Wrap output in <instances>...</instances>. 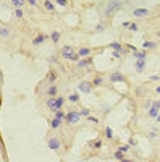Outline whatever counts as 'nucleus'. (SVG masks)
Here are the masks:
<instances>
[{
    "mask_svg": "<svg viewBox=\"0 0 160 162\" xmlns=\"http://www.w3.org/2000/svg\"><path fill=\"white\" fill-rule=\"evenodd\" d=\"M113 157L117 161H121V159H125V156H123V153H120V151H115V154H113Z\"/></svg>",
    "mask_w": 160,
    "mask_h": 162,
    "instance_id": "obj_33",
    "label": "nucleus"
},
{
    "mask_svg": "<svg viewBox=\"0 0 160 162\" xmlns=\"http://www.w3.org/2000/svg\"><path fill=\"white\" fill-rule=\"evenodd\" d=\"M112 55H113L115 58H120V57H121V55H123V54H121V52H118V50H113V52H112Z\"/></svg>",
    "mask_w": 160,
    "mask_h": 162,
    "instance_id": "obj_38",
    "label": "nucleus"
},
{
    "mask_svg": "<svg viewBox=\"0 0 160 162\" xmlns=\"http://www.w3.org/2000/svg\"><path fill=\"white\" fill-rule=\"evenodd\" d=\"M23 15H25V13H23V8H16L15 13H13V16H16V18H23Z\"/></svg>",
    "mask_w": 160,
    "mask_h": 162,
    "instance_id": "obj_32",
    "label": "nucleus"
},
{
    "mask_svg": "<svg viewBox=\"0 0 160 162\" xmlns=\"http://www.w3.org/2000/svg\"><path fill=\"white\" fill-rule=\"evenodd\" d=\"M104 146L102 144V139H92V141H89V147H92V149H100V147Z\"/></svg>",
    "mask_w": 160,
    "mask_h": 162,
    "instance_id": "obj_17",
    "label": "nucleus"
},
{
    "mask_svg": "<svg viewBox=\"0 0 160 162\" xmlns=\"http://www.w3.org/2000/svg\"><path fill=\"white\" fill-rule=\"evenodd\" d=\"M68 101H70L71 104H76V102H79V94H78V92L70 94V96H68Z\"/></svg>",
    "mask_w": 160,
    "mask_h": 162,
    "instance_id": "obj_23",
    "label": "nucleus"
},
{
    "mask_svg": "<svg viewBox=\"0 0 160 162\" xmlns=\"http://www.w3.org/2000/svg\"><path fill=\"white\" fill-rule=\"evenodd\" d=\"M117 151H120V153H128V151H129V144H123V146H118L117 147Z\"/></svg>",
    "mask_w": 160,
    "mask_h": 162,
    "instance_id": "obj_31",
    "label": "nucleus"
},
{
    "mask_svg": "<svg viewBox=\"0 0 160 162\" xmlns=\"http://www.w3.org/2000/svg\"><path fill=\"white\" fill-rule=\"evenodd\" d=\"M149 80H151V81H157V80H160V75H154V76H151Z\"/></svg>",
    "mask_w": 160,
    "mask_h": 162,
    "instance_id": "obj_41",
    "label": "nucleus"
},
{
    "mask_svg": "<svg viewBox=\"0 0 160 162\" xmlns=\"http://www.w3.org/2000/svg\"><path fill=\"white\" fill-rule=\"evenodd\" d=\"M157 47V42H154V41H146V42H142V49L147 50V49H155Z\"/></svg>",
    "mask_w": 160,
    "mask_h": 162,
    "instance_id": "obj_21",
    "label": "nucleus"
},
{
    "mask_svg": "<svg viewBox=\"0 0 160 162\" xmlns=\"http://www.w3.org/2000/svg\"><path fill=\"white\" fill-rule=\"evenodd\" d=\"M50 41H52L53 44H57L60 41V31H57V29H53L52 33H50Z\"/></svg>",
    "mask_w": 160,
    "mask_h": 162,
    "instance_id": "obj_20",
    "label": "nucleus"
},
{
    "mask_svg": "<svg viewBox=\"0 0 160 162\" xmlns=\"http://www.w3.org/2000/svg\"><path fill=\"white\" fill-rule=\"evenodd\" d=\"M91 83H92V86H102V84H104V78H102V76H96Z\"/></svg>",
    "mask_w": 160,
    "mask_h": 162,
    "instance_id": "obj_26",
    "label": "nucleus"
},
{
    "mask_svg": "<svg viewBox=\"0 0 160 162\" xmlns=\"http://www.w3.org/2000/svg\"><path fill=\"white\" fill-rule=\"evenodd\" d=\"M55 118H58V120H65V117H66V113L63 112V110H55Z\"/></svg>",
    "mask_w": 160,
    "mask_h": 162,
    "instance_id": "obj_28",
    "label": "nucleus"
},
{
    "mask_svg": "<svg viewBox=\"0 0 160 162\" xmlns=\"http://www.w3.org/2000/svg\"><path fill=\"white\" fill-rule=\"evenodd\" d=\"M159 113H160V101H154L151 105V109H149V112H147V115L151 117V118H155Z\"/></svg>",
    "mask_w": 160,
    "mask_h": 162,
    "instance_id": "obj_4",
    "label": "nucleus"
},
{
    "mask_svg": "<svg viewBox=\"0 0 160 162\" xmlns=\"http://www.w3.org/2000/svg\"><path fill=\"white\" fill-rule=\"evenodd\" d=\"M79 120H81V115L76 110H70V112L66 113V117H65V122H66L68 125H76V123H79Z\"/></svg>",
    "mask_w": 160,
    "mask_h": 162,
    "instance_id": "obj_2",
    "label": "nucleus"
},
{
    "mask_svg": "<svg viewBox=\"0 0 160 162\" xmlns=\"http://www.w3.org/2000/svg\"><path fill=\"white\" fill-rule=\"evenodd\" d=\"M128 29L131 31V33H136V31L139 29V25L138 23H129V26H128Z\"/></svg>",
    "mask_w": 160,
    "mask_h": 162,
    "instance_id": "obj_29",
    "label": "nucleus"
},
{
    "mask_svg": "<svg viewBox=\"0 0 160 162\" xmlns=\"http://www.w3.org/2000/svg\"><path fill=\"white\" fill-rule=\"evenodd\" d=\"M133 57H134L136 60H147V52H146V50H141V52H134V54H133Z\"/></svg>",
    "mask_w": 160,
    "mask_h": 162,
    "instance_id": "obj_19",
    "label": "nucleus"
},
{
    "mask_svg": "<svg viewBox=\"0 0 160 162\" xmlns=\"http://www.w3.org/2000/svg\"><path fill=\"white\" fill-rule=\"evenodd\" d=\"M10 2H12V5L15 7V8H21L26 3V0H10Z\"/></svg>",
    "mask_w": 160,
    "mask_h": 162,
    "instance_id": "obj_25",
    "label": "nucleus"
},
{
    "mask_svg": "<svg viewBox=\"0 0 160 162\" xmlns=\"http://www.w3.org/2000/svg\"><path fill=\"white\" fill-rule=\"evenodd\" d=\"M120 162H134V161H131V159H121Z\"/></svg>",
    "mask_w": 160,
    "mask_h": 162,
    "instance_id": "obj_42",
    "label": "nucleus"
},
{
    "mask_svg": "<svg viewBox=\"0 0 160 162\" xmlns=\"http://www.w3.org/2000/svg\"><path fill=\"white\" fill-rule=\"evenodd\" d=\"M47 146H49L52 151H58L60 147H62V141H60L57 136H52V138H49V141H47Z\"/></svg>",
    "mask_w": 160,
    "mask_h": 162,
    "instance_id": "obj_5",
    "label": "nucleus"
},
{
    "mask_svg": "<svg viewBox=\"0 0 160 162\" xmlns=\"http://www.w3.org/2000/svg\"><path fill=\"white\" fill-rule=\"evenodd\" d=\"M55 81H57V73L55 71H49V75L44 78V81L40 83V86L42 84H55Z\"/></svg>",
    "mask_w": 160,
    "mask_h": 162,
    "instance_id": "obj_8",
    "label": "nucleus"
},
{
    "mask_svg": "<svg viewBox=\"0 0 160 162\" xmlns=\"http://www.w3.org/2000/svg\"><path fill=\"white\" fill-rule=\"evenodd\" d=\"M126 47H128L129 50H133V54H134V52H138V47H136V46H133V44H126Z\"/></svg>",
    "mask_w": 160,
    "mask_h": 162,
    "instance_id": "obj_37",
    "label": "nucleus"
},
{
    "mask_svg": "<svg viewBox=\"0 0 160 162\" xmlns=\"http://www.w3.org/2000/svg\"><path fill=\"white\" fill-rule=\"evenodd\" d=\"M149 10L147 8H134L133 10V16L134 18H146V16H149Z\"/></svg>",
    "mask_w": 160,
    "mask_h": 162,
    "instance_id": "obj_9",
    "label": "nucleus"
},
{
    "mask_svg": "<svg viewBox=\"0 0 160 162\" xmlns=\"http://www.w3.org/2000/svg\"><path fill=\"white\" fill-rule=\"evenodd\" d=\"M146 65H147V60H136V63H134L136 71H138V73H142L144 68H146Z\"/></svg>",
    "mask_w": 160,
    "mask_h": 162,
    "instance_id": "obj_14",
    "label": "nucleus"
},
{
    "mask_svg": "<svg viewBox=\"0 0 160 162\" xmlns=\"http://www.w3.org/2000/svg\"><path fill=\"white\" fill-rule=\"evenodd\" d=\"M73 54H74V49H73L71 46H63L62 50H60V57H62V58H66V60H70Z\"/></svg>",
    "mask_w": 160,
    "mask_h": 162,
    "instance_id": "obj_6",
    "label": "nucleus"
},
{
    "mask_svg": "<svg viewBox=\"0 0 160 162\" xmlns=\"http://www.w3.org/2000/svg\"><path fill=\"white\" fill-rule=\"evenodd\" d=\"M62 123H63V120H58V118H55V117H53V118L50 120V128L57 130V128H60V126H62Z\"/></svg>",
    "mask_w": 160,
    "mask_h": 162,
    "instance_id": "obj_16",
    "label": "nucleus"
},
{
    "mask_svg": "<svg viewBox=\"0 0 160 162\" xmlns=\"http://www.w3.org/2000/svg\"><path fill=\"white\" fill-rule=\"evenodd\" d=\"M110 81L112 83H125L126 81V76H125L121 71H113V73L110 75Z\"/></svg>",
    "mask_w": 160,
    "mask_h": 162,
    "instance_id": "obj_7",
    "label": "nucleus"
},
{
    "mask_svg": "<svg viewBox=\"0 0 160 162\" xmlns=\"http://www.w3.org/2000/svg\"><path fill=\"white\" fill-rule=\"evenodd\" d=\"M87 120H89L91 123H96V125H97L99 122H100V120H99L97 117H92V115H89V117H87Z\"/></svg>",
    "mask_w": 160,
    "mask_h": 162,
    "instance_id": "obj_35",
    "label": "nucleus"
},
{
    "mask_svg": "<svg viewBox=\"0 0 160 162\" xmlns=\"http://www.w3.org/2000/svg\"><path fill=\"white\" fill-rule=\"evenodd\" d=\"M45 94L49 96V97H57V94H58V86H57V84H50Z\"/></svg>",
    "mask_w": 160,
    "mask_h": 162,
    "instance_id": "obj_12",
    "label": "nucleus"
},
{
    "mask_svg": "<svg viewBox=\"0 0 160 162\" xmlns=\"http://www.w3.org/2000/svg\"><path fill=\"white\" fill-rule=\"evenodd\" d=\"M155 118H157V122L160 123V113H159V115H157V117H155Z\"/></svg>",
    "mask_w": 160,
    "mask_h": 162,
    "instance_id": "obj_44",
    "label": "nucleus"
},
{
    "mask_svg": "<svg viewBox=\"0 0 160 162\" xmlns=\"http://www.w3.org/2000/svg\"><path fill=\"white\" fill-rule=\"evenodd\" d=\"M91 52H92V50H91L89 47H81V49L78 50L76 54L79 55L81 58H86V57H89V55H91Z\"/></svg>",
    "mask_w": 160,
    "mask_h": 162,
    "instance_id": "obj_15",
    "label": "nucleus"
},
{
    "mask_svg": "<svg viewBox=\"0 0 160 162\" xmlns=\"http://www.w3.org/2000/svg\"><path fill=\"white\" fill-rule=\"evenodd\" d=\"M78 91H81L83 94H91V92H92V83H91V81L78 83Z\"/></svg>",
    "mask_w": 160,
    "mask_h": 162,
    "instance_id": "obj_3",
    "label": "nucleus"
},
{
    "mask_svg": "<svg viewBox=\"0 0 160 162\" xmlns=\"http://www.w3.org/2000/svg\"><path fill=\"white\" fill-rule=\"evenodd\" d=\"M12 34V31L8 28H0V37H8Z\"/></svg>",
    "mask_w": 160,
    "mask_h": 162,
    "instance_id": "obj_27",
    "label": "nucleus"
},
{
    "mask_svg": "<svg viewBox=\"0 0 160 162\" xmlns=\"http://www.w3.org/2000/svg\"><path fill=\"white\" fill-rule=\"evenodd\" d=\"M155 92H157V94H160V86H157V89H155Z\"/></svg>",
    "mask_w": 160,
    "mask_h": 162,
    "instance_id": "obj_43",
    "label": "nucleus"
},
{
    "mask_svg": "<svg viewBox=\"0 0 160 162\" xmlns=\"http://www.w3.org/2000/svg\"><path fill=\"white\" fill-rule=\"evenodd\" d=\"M104 135H105V138H107V139H113V138H115V135H113V130H112L110 126H105Z\"/></svg>",
    "mask_w": 160,
    "mask_h": 162,
    "instance_id": "obj_22",
    "label": "nucleus"
},
{
    "mask_svg": "<svg viewBox=\"0 0 160 162\" xmlns=\"http://www.w3.org/2000/svg\"><path fill=\"white\" fill-rule=\"evenodd\" d=\"M55 3H57V5H60V7H68V3H70V2H68V0H55Z\"/></svg>",
    "mask_w": 160,
    "mask_h": 162,
    "instance_id": "obj_34",
    "label": "nucleus"
},
{
    "mask_svg": "<svg viewBox=\"0 0 160 162\" xmlns=\"http://www.w3.org/2000/svg\"><path fill=\"white\" fill-rule=\"evenodd\" d=\"M45 107L49 110H52V112H55L57 110V97H49L45 101Z\"/></svg>",
    "mask_w": 160,
    "mask_h": 162,
    "instance_id": "obj_11",
    "label": "nucleus"
},
{
    "mask_svg": "<svg viewBox=\"0 0 160 162\" xmlns=\"http://www.w3.org/2000/svg\"><path fill=\"white\" fill-rule=\"evenodd\" d=\"M121 5H123L121 0H112V2H108L107 7H105V16H112L117 10L121 8Z\"/></svg>",
    "mask_w": 160,
    "mask_h": 162,
    "instance_id": "obj_1",
    "label": "nucleus"
},
{
    "mask_svg": "<svg viewBox=\"0 0 160 162\" xmlns=\"http://www.w3.org/2000/svg\"><path fill=\"white\" fill-rule=\"evenodd\" d=\"M45 39H47V36L44 33H39L36 37L32 39V46H40V44H44L45 42Z\"/></svg>",
    "mask_w": 160,
    "mask_h": 162,
    "instance_id": "obj_10",
    "label": "nucleus"
},
{
    "mask_svg": "<svg viewBox=\"0 0 160 162\" xmlns=\"http://www.w3.org/2000/svg\"><path fill=\"white\" fill-rule=\"evenodd\" d=\"M65 104V97L63 96H57V110H62Z\"/></svg>",
    "mask_w": 160,
    "mask_h": 162,
    "instance_id": "obj_24",
    "label": "nucleus"
},
{
    "mask_svg": "<svg viewBox=\"0 0 160 162\" xmlns=\"http://www.w3.org/2000/svg\"><path fill=\"white\" fill-rule=\"evenodd\" d=\"M26 3H28V5H31V7H36L37 5V0H26Z\"/></svg>",
    "mask_w": 160,
    "mask_h": 162,
    "instance_id": "obj_39",
    "label": "nucleus"
},
{
    "mask_svg": "<svg viewBox=\"0 0 160 162\" xmlns=\"http://www.w3.org/2000/svg\"><path fill=\"white\" fill-rule=\"evenodd\" d=\"M79 115H81V117H86V118H87V117L91 115V110L84 107V109H81V110H79Z\"/></svg>",
    "mask_w": 160,
    "mask_h": 162,
    "instance_id": "obj_30",
    "label": "nucleus"
},
{
    "mask_svg": "<svg viewBox=\"0 0 160 162\" xmlns=\"http://www.w3.org/2000/svg\"><path fill=\"white\" fill-rule=\"evenodd\" d=\"M44 8H45L47 12H53V10H55V2H52V0H44Z\"/></svg>",
    "mask_w": 160,
    "mask_h": 162,
    "instance_id": "obj_18",
    "label": "nucleus"
},
{
    "mask_svg": "<svg viewBox=\"0 0 160 162\" xmlns=\"http://www.w3.org/2000/svg\"><path fill=\"white\" fill-rule=\"evenodd\" d=\"M49 62H50V63H58V57H50Z\"/></svg>",
    "mask_w": 160,
    "mask_h": 162,
    "instance_id": "obj_40",
    "label": "nucleus"
},
{
    "mask_svg": "<svg viewBox=\"0 0 160 162\" xmlns=\"http://www.w3.org/2000/svg\"><path fill=\"white\" fill-rule=\"evenodd\" d=\"M108 47H110V49H113V50H118V52H121L123 55H128V52L123 49V46H121V42H117V41H115V42H112Z\"/></svg>",
    "mask_w": 160,
    "mask_h": 162,
    "instance_id": "obj_13",
    "label": "nucleus"
},
{
    "mask_svg": "<svg viewBox=\"0 0 160 162\" xmlns=\"http://www.w3.org/2000/svg\"><path fill=\"white\" fill-rule=\"evenodd\" d=\"M104 29H105V26L100 25V23H99V25L96 26V31H97V33H104Z\"/></svg>",
    "mask_w": 160,
    "mask_h": 162,
    "instance_id": "obj_36",
    "label": "nucleus"
}]
</instances>
